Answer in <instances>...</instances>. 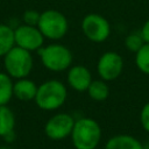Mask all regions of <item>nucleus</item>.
Instances as JSON below:
<instances>
[{
  "instance_id": "12",
  "label": "nucleus",
  "mask_w": 149,
  "mask_h": 149,
  "mask_svg": "<svg viewBox=\"0 0 149 149\" xmlns=\"http://www.w3.org/2000/svg\"><path fill=\"white\" fill-rule=\"evenodd\" d=\"M37 87L38 86L33 80L28 79L27 77L21 78L14 83L13 95L17 100H21V101H31V100H35Z\"/></svg>"
},
{
  "instance_id": "18",
  "label": "nucleus",
  "mask_w": 149,
  "mask_h": 149,
  "mask_svg": "<svg viewBox=\"0 0 149 149\" xmlns=\"http://www.w3.org/2000/svg\"><path fill=\"white\" fill-rule=\"evenodd\" d=\"M144 40L141 35V33H130L126 36L125 38V47L128 51L130 52H136L143 44H144Z\"/></svg>"
},
{
  "instance_id": "14",
  "label": "nucleus",
  "mask_w": 149,
  "mask_h": 149,
  "mask_svg": "<svg viewBox=\"0 0 149 149\" xmlns=\"http://www.w3.org/2000/svg\"><path fill=\"white\" fill-rule=\"evenodd\" d=\"M15 115L7 105L0 106V136L3 137L7 134L14 132Z\"/></svg>"
},
{
  "instance_id": "8",
  "label": "nucleus",
  "mask_w": 149,
  "mask_h": 149,
  "mask_svg": "<svg viewBox=\"0 0 149 149\" xmlns=\"http://www.w3.org/2000/svg\"><path fill=\"white\" fill-rule=\"evenodd\" d=\"M123 70V58L116 51L104 52L97 62V72L100 79L113 81L118 79Z\"/></svg>"
},
{
  "instance_id": "2",
  "label": "nucleus",
  "mask_w": 149,
  "mask_h": 149,
  "mask_svg": "<svg viewBox=\"0 0 149 149\" xmlns=\"http://www.w3.org/2000/svg\"><path fill=\"white\" fill-rule=\"evenodd\" d=\"M66 98V86L57 79H49L38 85L34 101L36 102L38 108L50 112L61 108L65 104Z\"/></svg>"
},
{
  "instance_id": "1",
  "label": "nucleus",
  "mask_w": 149,
  "mask_h": 149,
  "mask_svg": "<svg viewBox=\"0 0 149 149\" xmlns=\"http://www.w3.org/2000/svg\"><path fill=\"white\" fill-rule=\"evenodd\" d=\"M101 136L102 129L99 122L92 118L83 116L74 121L70 137L74 149H97Z\"/></svg>"
},
{
  "instance_id": "19",
  "label": "nucleus",
  "mask_w": 149,
  "mask_h": 149,
  "mask_svg": "<svg viewBox=\"0 0 149 149\" xmlns=\"http://www.w3.org/2000/svg\"><path fill=\"white\" fill-rule=\"evenodd\" d=\"M40 15H41V13L35 10V9H27L22 15L23 23L37 27V23H38V20H40Z\"/></svg>"
},
{
  "instance_id": "7",
  "label": "nucleus",
  "mask_w": 149,
  "mask_h": 149,
  "mask_svg": "<svg viewBox=\"0 0 149 149\" xmlns=\"http://www.w3.org/2000/svg\"><path fill=\"white\" fill-rule=\"evenodd\" d=\"M74 121V118L69 113H57L45 122L44 133L50 140H64L71 136Z\"/></svg>"
},
{
  "instance_id": "15",
  "label": "nucleus",
  "mask_w": 149,
  "mask_h": 149,
  "mask_svg": "<svg viewBox=\"0 0 149 149\" xmlns=\"http://www.w3.org/2000/svg\"><path fill=\"white\" fill-rule=\"evenodd\" d=\"M14 45V29L8 24L0 23V57H3Z\"/></svg>"
},
{
  "instance_id": "21",
  "label": "nucleus",
  "mask_w": 149,
  "mask_h": 149,
  "mask_svg": "<svg viewBox=\"0 0 149 149\" xmlns=\"http://www.w3.org/2000/svg\"><path fill=\"white\" fill-rule=\"evenodd\" d=\"M140 33H141V35H142L144 42H146V43H149V19L143 23V26H142Z\"/></svg>"
},
{
  "instance_id": "13",
  "label": "nucleus",
  "mask_w": 149,
  "mask_h": 149,
  "mask_svg": "<svg viewBox=\"0 0 149 149\" xmlns=\"http://www.w3.org/2000/svg\"><path fill=\"white\" fill-rule=\"evenodd\" d=\"M87 94L93 101H105L109 97V86L102 79H93L87 88Z\"/></svg>"
},
{
  "instance_id": "3",
  "label": "nucleus",
  "mask_w": 149,
  "mask_h": 149,
  "mask_svg": "<svg viewBox=\"0 0 149 149\" xmlns=\"http://www.w3.org/2000/svg\"><path fill=\"white\" fill-rule=\"evenodd\" d=\"M43 66L52 72H63L72 65L73 55L71 50L61 43L43 45L37 50Z\"/></svg>"
},
{
  "instance_id": "10",
  "label": "nucleus",
  "mask_w": 149,
  "mask_h": 149,
  "mask_svg": "<svg viewBox=\"0 0 149 149\" xmlns=\"http://www.w3.org/2000/svg\"><path fill=\"white\" fill-rule=\"evenodd\" d=\"M92 73L88 68L84 65H71L68 69L66 81L68 85L77 92H86L92 83Z\"/></svg>"
},
{
  "instance_id": "9",
  "label": "nucleus",
  "mask_w": 149,
  "mask_h": 149,
  "mask_svg": "<svg viewBox=\"0 0 149 149\" xmlns=\"http://www.w3.org/2000/svg\"><path fill=\"white\" fill-rule=\"evenodd\" d=\"M14 40L15 45L31 52L37 51L40 48L43 47L45 37L42 35L36 26H29L23 23L14 29Z\"/></svg>"
},
{
  "instance_id": "5",
  "label": "nucleus",
  "mask_w": 149,
  "mask_h": 149,
  "mask_svg": "<svg viewBox=\"0 0 149 149\" xmlns=\"http://www.w3.org/2000/svg\"><path fill=\"white\" fill-rule=\"evenodd\" d=\"M37 28L45 38L57 41L68 34L69 22L62 12L56 9H47L41 13Z\"/></svg>"
},
{
  "instance_id": "11",
  "label": "nucleus",
  "mask_w": 149,
  "mask_h": 149,
  "mask_svg": "<svg viewBox=\"0 0 149 149\" xmlns=\"http://www.w3.org/2000/svg\"><path fill=\"white\" fill-rule=\"evenodd\" d=\"M104 149H144L139 139L129 134H116L107 140Z\"/></svg>"
},
{
  "instance_id": "4",
  "label": "nucleus",
  "mask_w": 149,
  "mask_h": 149,
  "mask_svg": "<svg viewBox=\"0 0 149 149\" xmlns=\"http://www.w3.org/2000/svg\"><path fill=\"white\" fill-rule=\"evenodd\" d=\"M3 66L6 73H8L12 78H26L30 74L34 66L31 52L17 45H14L3 56Z\"/></svg>"
},
{
  "instance_id": "16",
  "label": "nucleus",
  "mask_w": 149,
  "mask_h": 149,
  "mask_svg": "<svg viewBox=\"0 0 149 149\" xmlns=\"http://www.w3.org/2000/svg\"><path fill=\"white\" fill-rule=\"evenodd\" d=\"M13 86L12 77L6 72H0V106L7 105L13 98Z\"/></svg>"
},
{
  "instance_id": "6",
  "label": "nucleus",
  "mask_w": 149,
  "mask_h": 149,
  "mask_svg": "<svg viewBox=\"0 0 149 149\" xmlns=\"http://www.w3.org/2000/svg\"><path fill=\"white\" fill-rule=\"evenodd\" d=\"M80 27L84 36L93 43L105 42L112 31L109 21L98 13L86 14L81 20Z\"/></svg>"
},
{
  "instance_id": "20",
  "label": "nucleus",
  "mask_w": 149,
  "mask_h": 149,
  "mask_svg": "<svg viewBox=\"0 0 149 149\" xmlns=\"http://www.w3.org/2000/svg\"><path fill=\"white\" fill-rule=\"evenodd\" d=\"M140 122L142 128L149 133V101L146 102L140 111Z\"/></svg>"
},
{
  "instance_id": "23",
  "label": "nucleus",
  "mask_w": 149,
  "mask_h": 149,
  "mask_svg": "<svg viewBox=\"0 0 149 149\" xmlns=\"http://www.w3.org/2000/svg\"><path fill=\"white\" fill-rule=\"evenodd\" d=\"M0 149H10V148H8V147H0Z\"/></svg>"
},
{
  "instance_id": "22",
  "label": "nucleus",
  "mask_w": 149,
  "mask_h": 149,
  "mask_svg": "<svg viewBox=\"0 0 149 149\" xmlns=\"http://www.w3.org/2000/svg\"><path fill=\"white\" fill-rule=\"evenodd\" d=\"M2 139H3L6 142H12V141H14V140H15V133H14V132H12V133L7 134L6 136H3Z\"/></svg>"
},
{
  "instance_id": "17",
  "label": "nucleus",
  "mask_w": 149,
  "mask_h": 149,
  "mask_svg": "<svg viewBox=\"0 0 149 149\" xmlns=\"http://www.w3.org/2000/svg\"><path fill=\"white\" fill-rule=\"evenodd\" d=\"M135 65L140 72L149 76V43H144L135 52Z\"/></svg>"
}]
</instances>
